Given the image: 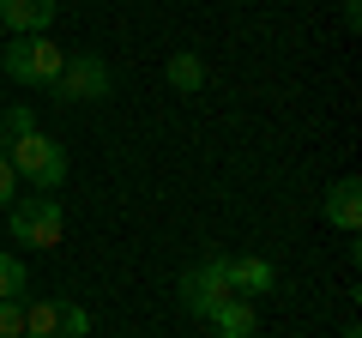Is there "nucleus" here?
I'll list each match as a JSON object with an SVG mask.
<instances>
[{
    "label": "nucleus",
    "instance_id": "nucleus-1",
    "mask_svg": "<svg viewBox=\"0 0 362 338\" xmlns=\"http://www.w3.org/2000/svg\"><path fill=\"white\" fill-rule=\"evenodd\" d=\"M6 163H13V175H18V182H30L37 194H54V187L66 182V151H61L42 127L18 133V139L6 145Z\"/></svg>",
    "mask_w": 362,
    "mask_h": 338
},
{
    "label": "nucleus",
    "instance_id": "nucleus-2",
    "mask_svg": "<svg viewBox=\"0 0 362 338\" xmlns=\"http://www.w3.org/2000/svg\"><path fill=\"white\" fill-rule=\"evenodd\" d=\"M6 223H13V242H25V247H61V230H66L54 194H18L6 206Z\"/></svg>",
    "mask_w": 362,
    "mask_h": 338
},
{
    "label": "nucleus",
    "instance_id": "nucleus-3",
    "mask_svg": "<svg viewBox=\"0 0 362 338\" xmlns=\"http://www.w3.org/2000/svg\"><path fill=\"white\" fill-rule=\"evenodd\" d=\"M0 66L13 85H54V73L66 66V49H54L49 37H13L0 42Z\"/></svg>",
    "mask_w": 362,
    "mask_h": 338
},
{
    "label": "nucleus",
    "instance_id": "nucleus-4",
    "mask_svg": "<svg viewBox=\"0 0 362 338\" xmlns=\"http://www.w3.org/2000/svg\"><path fill=\"white\" fill-rule=\"evenodd\" d=\"M25 338H90V308L78 296H49L25 308Z\"/></svg>",
    "mask_w": 362,
    "mask_h": 338
},
{
    "label": "nucleus",
    "instance_id": "nucleus-5",
    "mask_svg": "<svg viewBox=\"0 0 362 338\" xmlns=\"http://www.w3.org/2000/svg\"><path fill=\"white\" fill-rule=\"evenodd\" d=\"M49 97L54 103H103L109 97V66L97 54H66V66L54 73Z\"/></svg>",
    "mask_w": 362,
    "mask_h": 338
},
{
    "label": "nucleus",
    "instance_id": "nucleus-6",
    "mask_svg": "<svg viewBox=\"0 0 362 338\" xmlns=\"http://www.w3.org/2000/svg\"><path fill=\"white\" fill-rule=\"evenodd\" d=\"M235 290H230V260H206V266H194V272H181V308L187 314H199V320H206L211 308H218V302H230Z\"/></svg>",
    "mask_w": 362,
    "mask_h": 338
},
{
    "label": "nucleus",
    "instance_id": "nucleus-7",
    "mask_svg": "<svg viewBox=\"0 0 362 338\" xmlns=\"http://www.w3.org/2000/svg\"><path fill=\"white\" fill-rule=\"evenodd\" d=\"M54 13H61V0H0V30H13V37H49Z\"/></svg>",
    "mask_w": 362,
    "mask_h": 338
},
{
    "label": "nucleus",
    "instance_id": "nucleus-8",
    "mask_svg": "<svg viewBox=\"0 0 362 338\" xmlns=\"http://www.w3.org/2000/svg\"><path fill=\"white\" fill-rule=\"evenodd\" d=\"M326 223L344 230V235L362 230V182H356V175H338V182L326 187Z\"/></svg>",
    "mask_w": 362,
    "mask_h": 338
},
{
    "label": "nucleus",
    "instance_id": "nucleus-9",
    "mask_svg": "<svg viewBox=\"0 0 362 338\" xmlns=\"http://www.w3.org/2000/svg\"><path fill=\"white\" fill-rule=\"evenodd\" d=\"M230 290L235 296H266V290H278V266L259 260V254H235L230 260Z\"/></svg>",
    "mask_w": 362,
    "mask_h": 338
},
{
    "label": "nucleus",
    "instance_id": "nucleus-10",
    "mask_svg": "<svg viewBox=\"0 0 362 338\" xmlns=\"http://www.w3.org/2000/svg\"><path fill=\"white\" fill-rule=\"evenodd\" d=\"M206 320H211V332H218V338H254V326H259V320H254V302H247V296L218 302Z\"/></svg>",
    "mask_w": 362,
    "mask_h": 338
},
{
    "label": "nucleus",
    "instance_id": "nucleus-11",
    "mask_svg": "<svg viewBox=\"0 0 362 338\" xmlns=\"http://www.w3.org/2000/svg\"><path fill=\"white\" fill-rule=\"evenodd\" d=\"M163 78L175 85V91H199V85H206V61H199L194 49H175L169 66H163Z\"/></svg>",
    "mask_w": 362,
    "mask_h": 338
},
{
    "label": "nucleus",
    "instance_id": "nucleus-12",
    "mask_svg": "<svg viewBox=\"0 0 362 338\" xmlns=\"http://www.w3.org/2000/svg\"><path fill=\"white\" fill-rule=\"evenodd\" d=\"M25 290H30L25 260L18 254H0V302H25Z\"/></svg>",
    "mask_w": 362,
    "mask_h": 338
},
{
    "label": "nucleus",
    "instance_id": "nucleus-13",
    "mask_svg": "<svg viewBox=\"0 0 362 338\" xmlns=\"http://www.w3.org/2000/svg\"><path fill=\"white\" fill-rule=\"evenodd\" d=\"M30 127H37V115H30V103H13L6 115H0V133H6V139H18V133H30Z\"/></svg>",
    "mask_w": 362,
    "mask_h": 338
},
{
    "label": "nucleus",
    "instance_id": "nucleus-14",
    "mask_svg": "<svg viewBox=\"0 0 362 338\" xmlns=\"http://www.w3.org/2000/svg\"><path fill=\"white\" fill-rule=\"evenodd\" d=\"M0 338H25V302H0Z\"/></svg>",
    "mask_w": 362,
    "mask_h": 338
},
{
    "label": "nucleus",
    "instance_id": "nucleus-15",
    "mask_svg": "<svg viewBox=\"0 0 362 338\" xmlns=\"http://www.w3.org/2000/svg\"><path fill=\"white\" fill-rule=\"evenodd\" d=\"M13 199H18V175H13V163L0 157V211L13 206Z\"/></svg>",
    "mask_w": 362,
    "mask_h": 338
},
{
    "label": "nucleus",
    "instance_id": "nucleus-16",
    "mask_svg": "<svg viewBox=\"0 0 362 338\" xmlns=\"http://www.w3.org/2000/svg\"><path fill=\"white\" fill-rule=\"evenodd\" d=\"M344 25H350V30L362 25V0H344Z\"/></svg>",
    "mask_w": 362,
    "mask_h": 338
},
{
    "label": "nucleus",
    "instance_id": "nucleus-17",
    "mask_svg": "<svg viewBox=\"0 0 362 338\" xmlns=\"http://www.w3.org/2000/svg\"><path fill=\"white\" fill-rule=\"evenodd\" d=\"M344 338H362V332H356V326H350V332H344Z\"/></svg>",
    "mask_w": 362,
    "mask_h": 338
},
{
    "label": "nucleus",
    "instance_id": "nucleus-18",
    "mask_svg": "<svg viewBox=\"0 0 362 338\" xmlns=\"http://www.w3.org/2000/svg\"><path fill=\"white\" fill-rule=\"evenodd\" d=\"M0 37H6V30H0Z\"/></svg>",
    "mask_w": 362,
    "mask_h": 338
}]
</instances>
